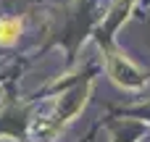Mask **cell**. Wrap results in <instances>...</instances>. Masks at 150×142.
Masks as SVG:
<instances>
[{
  "label": "cell",
  "mask_w": 150,
  "mask_h": 142,
  "mask_svg": "<svg viewBox=\"0 0 150 142\" xmlns=\"http://www.w3.org/2000/svg\"><path fill=\"white\" fill-rule=\"evenodd\" d=\"M108 74H111V79H113L119 87H127V90L142 87V74H140V69H137L132 61H127L124 55H119V53H111V55H108Z\"/></svg>",
  "instance_id": "obj_1"
},
{
  "label": "cell",
  "mask_w": 150,
  "mask_h": 142,
  "mask_svg": "<svg viewBox=\"0 0 150 142\" xmlns=\"http://www.w3.org/2000/svg\"><path fill=\"white\" fill-rule=\"evenodd\" d=\"M21 32V24L16 18H0V45H13Z\"/></svg>",
  "instance_id": "obj_2"
}]
</instances>
